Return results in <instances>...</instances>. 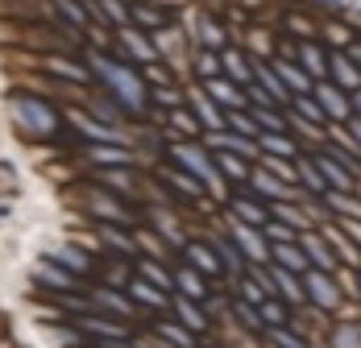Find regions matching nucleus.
I'll use <instances>...</instances> for the list:
<instances>
[{
	"mask_svg": "<svg viewBox=\"0 0 361 348\" xmlns=\"http://www.w3.org/2000/svg\"><path fill=\"white\" fill-rule=\"evenodd\" d=\"M13 112H17V125L25 129V133H37V137H50L54 129H59V116H54V108L34 100V96H17L13 100Z\"/></svg>",
	"mask_w": 361,
	"mask_h": 348,
	"instance_id": "f257e3e1",
	"label": "nucleus"
},
{
	"mask_svg": "<svg viewBox=\"0 0 361 348\" xmlns=\"http://www.w3.org/2000/svg\"><path fill=\"white\" fill-rule=\"evenodd\" d=\"M96 75H100V79H104V83H109V87H112V92H116V96H121L129 108H142V100H145V96H142V83H137L129 70H121L116 63L96 58Z\"/></svg>",
	"mask_w": 361,
	"mask_h": 348,
	"instance_id": "f03ea898",
	"label": "nucleus"
},
{
	"mask_svg": "<svg viewBox=\"0 0 361 348\" xmlns=\"http://www.w3.org/2000/svg\"><path fill=\"white\" fill-rule=\"evenodd\" d=\"M54 257H59V261H63V266H71L75 274H87V257H83V253H79V249H59V253H54Z\"/></svg>",
	"mask_w": 361,
	"mask_h": 348,
	"instance_id": "7ed1b4c3",
	"label": "nucleus"
},
{
	"mask_svg": "<svg viewBox=\"0 0 361 348\" xmlns=\"http://www.w3.org/2000/svg\"><path fill=\"white\" fill-rule=\"evenodd\" d=\"M179 158L187 162V166H191V170H200L204 178H212V166H208V162H204L200 154H191V149H179Z\"/></svg>",
	"mask_w": 361,
	"mask_h": 348,
	"instance_id": "20e7f679",
	"label": "nucleus"
},
{
	"mask_svg": "<svg viewBox=\"0 0 361 348\" xmlns=\"http://www.w3.org/2000/svg\"><path fill=\"white\" fill-rule=\"evenodd\" d=\"M316 299H320V303H336V294H332V290H328L320 278H316Z\"/></svg>",
	"mask_w": 361,
	"mask_h": 348,
	"instance_id": "39448f33",
	"label": "nucleus"
},
{
	"mask_svg": "<svg viewBox=\"0 0 361 348\" xmlns=\"http://www.w3.org/2000/svg\"><path fill=\"white\" fill-rule=\"evenodd\" d=\"M320 96H324V104L332 108V112H345V104H341V100H336V92H328V87H324V92H320Z\"/></svg>",
	"mask_w": 361,
	"mask_h": 348,
	"instance_id": "423d86ee",
	"label": "nucleus"
},
{
	"mask_svg": "<svg viewBox=\"0 0 361 348\" xmlns=\"http://www.w3.org/2000/svg\"><path fill=\"white\" fill-rule=\"evenodd\" d=\"M191 257H195V266H204V270H212V257H208L204 249H191Z\"/></svg>",
	"mask_w": 361,
	"mask_h": 348,
	"instance_id": "0eeeda50",
	"label": "nucleus"
},
{
	"mask_svg": "<svg viewBox=\"0 0 361 348\" xmlns=\"http://www.w3.org/2000/svg\"><path fill=\"white\" fill-rule=\"evenodd\" d=\"M279 257H283V261H287L290 270H299V266H303V261H299V257H295V253H290V249H283V253H279Z\"/></svg>",
	"mask_w": 361,
	"mask_h": 348,
	"instance_id": "6e6552de",
	"label": "nucleus"
}]
</instances>
